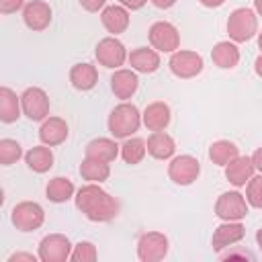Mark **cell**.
<instances>
[{"instance_id":"cell-44","label":"cell","mask_w":262,"mask_h":262,"mask_svg":"<svg viewBox=\"0 0 262 262\" xmlns=\"http://www.w3.org/2000/svg\"><path fill=\"white\" fill-rule=\"evenodd\" d=\"M254 8H256V12L262 16V0H254Z\"/></svg>"},{"instance_id":"cell-20","label":"cell","mask_w":262,"mask_h":262,"mask_svg":"<svg viewBox=\"0 0 262 262\" xmlns=\"http://www.w3.org/2000/svg\"><path fill=\"white\" fill-rule=\"evenodd\" d=\"M254 170H256V166H254V162H252V158H248V156H237L235 160H231L227 166H225V178L233 184V186H246L248 184V180L254 176Z\"/></svg>"},{"instance_id":"cell-10","label":"cell","mask_w":262,"mask_h":262,"mask_svg":"<svg viewBox=\"0 0 262 262\" xmlns=\"http://www.w3.org/2000/svg\"><path fill=\"white\" fill-rule=\"evenodd\" d=\"M72 250V242L63 233H49L39 242L37 256L41 262H66Z\"/></svg>"},{"instance_id":"cell-6","label":"cell","mask_w":262,"mask_h":262,"mask_svg":"<svg viewBox=\"0 0 262 262\" xmlns=\"http://www.w3.org/2000/svg\"><path fill=\"white\" fill-rule=\"evenodd\" d=\"M215 215L221 221H242L248 215V201L237 190L221 192L215 201Z\"/></svg>"},{"instance_id":"cell-11","label":"cell","mask_w":262,"mask_h":262,"mask_svg":"<svg viewBox=\"0 0 262 262\" xmlns=\"http://www.w3.org/2000/svg\"><path fill=\"white\" fill-rule=\"evenodd\" d=\"M127 49L125 45L117 39V37H104L98 41L96 49H94V57L100 66L104 68H111V70H117L121 68L125 61H127Z\"/></svg>"},{"instance_id":"cell-42","label":"cell","mask_w":262,"mask_h":262,"mask_svg":"<svg viewBox=\"0 0 262 262\" xmlns=\"http://www.w3.org/2000/svg\"><path fill=\"white\" fill-rule=\"evenodd\" d=\"M254 70H256V74L262 78V53L256 57V61H254Z\"/></svg>"},{"instance_id":"cell-17","label":"cell","mask_w":262,"mask_h":262,"mask_svg":"<svg viewBox=\"0 0 262 262\" xmlns=\"http://www.w3.org/2000/svg\"><path fill=\"white\" fill-rule=\"evenodd\" d=\"M100 23L113 37H117V35L125 33L129 27V12L125 6H119V4L104 6L100 12Z\"/></svg>"},{"instance_id":"cell-30","label":"cell","mask_w":262,"mask_h":262,"mask_svg":"<svg viewBox=\"0 0 262 262\" xmlns=\"http://www.w3.org/2000/svg\"><path fill=\"white\" fill-rule=\"evenodd\" d=\"M147 154V141L141 137H127L125 143L121 145V158L127 164H139Z\"/></svg>"},{"instance_id":"cell-19","label":"cell","mask_w":262,"mask_h":262,"mask_svg":"<svg viewBox=\"0 0 262 262\" xmlns=\"http://www.w3.org/2000/svg\"><path fill=\"white\" fill-rule=\"evenodd\" d=\"M170 119H172L170 106L162 100H156V102L147 104L143 115H141V121L149 131H164L170 125Z\"/></svg>"},{"instance_id":"cell-41","label":"cell","mask_w":262,"mask_h":262,"mask_svg":"<svg viewBox=\"0 0 262 262\" xmlns=\"http://www.w3.org/2000/svg\"><path fill=\"white\" fill-rule=\"evenodd\" d=\"M203 6H207V8H219V6H223L225 4V0H199Z\"/></svg>"},{"instance_id":"cell-40","label":"cell","mask_w":262,"mask_h":262,"mask_svg":"<svg viewBox=\"0 0 262 262\" xmlns=\"http://www.w3.org/2000/svg\"><path fill=\"white\" fill-rule=\"evenodd\" d=\"M252 162H254L256 170H258V172H262V147H258V149L254 151V156H252Z\"/></svg>"},{"instance_id":"cell-14","label":"cell","mask_w":262,"mask_h":262,"mask_svg":"<svg viewBox=\"0 0 262 262\" xmlns=\"http://www.w3.org/2000/svg\"><path fill=\"white\" fill-rule=\"evenodd\" d=\"M244 235H246V227L239 221H223L221 225L215 227L211 246H213L215 252H221V250H225V248L242 242Z\"/></svg>"},{"instance_id":"cell-38","label":"cell","mask_w":262,"mask_h":262,"mask_svg":"<svg viewBox=\"0 0 262 262\" xmlns=\"http://www.w3.org/2000/svg\"><path fill=\"white\" fill-rule=\"evenodd\" d=\"M119 2H121V6H125L129 10H139V8L145 6L147 0H119Z\"/></svg>"},{"instance_id":"cell-3","label":"cell","mask_w":262,"mask_h":262,"mask_svg":"<svg viewBox=\"0 0 262 262\" xmlns=\"http://www.w3.org/2000/svg\"><path fill=\"white\" fill-rule=\"evenodd\" d=\"M258 33V16L252 8H235L227 18V35L233 43H246Z\"/></svg>"},{"instance_id":"cell-45","label":"cell","mask_w":262,"mask_h":262,"mask_svg":"<svg viewBox=\"0 0 262 262\" xmlns=\"http://www.w3.org/2000/svg\"><path fill=\"white\" fill-rule=\"evenodd\" d=\"M258 47L262 49V33H258Z\"/></svg>"},{"instance_id":"cell-22","label":"cell","mask_w":262,"mask_h":262,"mask_svg":"<svg viewBox=\"0 0 262 262\" xmlns=\"http://www.w3.org/2000/svg\"><path fill=\"white\" fill-rule=\"evenodd\" d=\"M176 151L174 139L166 131H151L147 137V154L156 160H170Z\"/></svg>"},{"instance_id":"cell-23","label":"cell","mask_w":262,"mask_h":262,"mask_svg":"<svg viewBox=\"0 0 262 262\" xmlns=\"http://www.w3.org/2000/svg\"><path fill=\"white\" fill-rule=\"evenodd\" d=\"M119 154H121V145H117V141L111 137H96V139L88 141V145H86L88 158H96V160H102L108 164L115 162Z\"/></svg>"},{"instance_id":"cell-1","label":"cell","mask_w":262,"mask_h":262,"mask_svg":"<svg viewBox=\"0 0 262 262\" xmlns=\"http://www.w3.org/2000/svg\"><path fill=\"white\" fill-rule=\"evenodd\" d=\"M76 207L88 221L106 223L119 215V201L111 196L98 182H88L76 192Z\"/></svg>"},{"instance_id":"cell-39","label":"cell","mask_w":262,"mask_h":262,"mask_svg":"<svg viewBox=\"0 0 262 262\" xmlns=\"http://www.w3.org/2000/svg\"><path fill=\"white\" fill-rule=\"evenodd\" d=\"M149 2H151L156 8H162V10H166V8H172V6H174L178 0H149Z\"/></svg>"},{"instance_id":"cell-21","label":"cell","mask_w":262,"mask_h":262,"mask_svg":"<svg viewBox=\"0 0 262 262\" xmlns=\"http://www.w3.org/2000/svg\"><path fill=\"white\" fill-rule=\"evenodd\" d=\"M70 82H72V86L76 90L88 92V90H92L98 84V72H96V68L92 63L80 61V63L72 66V70H70Z\"/></svg>"},{"instance_id":"cell-37","label":"cell","mask_w":262,"mask_h":262,"mask_svg":"<svg viewBox=\"0 0 262 262\" xmlns=\"http://www.w3.org/2000/svg\"><path fill=\"white\" fill-rule=\"evenodd\" d=\"M231 258H248V260H254V256L248 252V250H237V252H227V254H221V260H231Z\"/></svg>"},{"instance_id":"cell-4","label":"cell","mask_w":262,"mask_h":262,"mask_svg":"<svg viewBox=\"0 0 262 262\" xmlns=\"http://www.w3.org/2000/svg\"><path fill=\"white\" fill-rule=\"evenodd\" d=\"M10 221L18 231H35L45 221V211L35 201H23L12 207Z\"/></svg>"},{"instance_id":"cell-27","label":"cell","mask_w":262,"mask_h":262,"mask_svg":"<svg viewBox=\"0 0 262 262\" xmlns=\"http://www.w3.org/2000/svg\"><path fill=\"white\" fill-rule=\"evenodd\" d=\"M80 176L88 182H104L108 180L111 176V166L108 162H102V160H96V158H84L82 164H80Z\"/></svg>"},{"instance_id":"cell-7","label":"cell","mask_w":262,"mask_h":262,"mask_svg":"<svg viewBox=\"0 0 262 262\" xmlns=\"http://www.w3.org/2000/svg\"><path fill=\"white\" fill-rule=\"evenodd\" d=\"M168 68L170 72L180 78V80H190L194 76H199L205 68L203 63V57L196 53V51H188V49H178L172 53L170 61H168Z\"/></svg>"},{"instance_id":"cell-12","label":"cell","mask_w":262,"mask_h":262,"mask_svg":"<svg viewBox=\"0 0 262 262\" xmlns=\"http://www.w3.org/2000/svg\"><path fill=\"white\" fill-rule=\"evenodd\" d=\"M168 237L160 231H147L137 242V258L141 262H158L164 260L168 254Z\"/></svg>"},{"instance_id":"cell-28","label":"cell","mask_w":262,"mask_h":262,"mask_svg":"<svg viewBox=\"0 0 262 262\" xmlns=\"http://www.w3.org/2000/svg\"><path fill=\"white\" fill-rule=\"evenodd\" d=\"M74 192H76V186L66 176H53L45 186V194L51 203H66L74 196Z\"/></svg>"},{"instance_id":"cell-9","label":"cell","mask_w":262,"mask_h":262,"mask_svg":"<svg viewBox=\"0 0 262 262\" xmlns=\"http://www.w3.org/2000/svg\"><path fill=\"white\" fill-rule=\"evenodd\" d=\"M201 174V164L194 156H188V154H182V156H176L170 160L168 164V176L174 184L178 186H188L192 184Z\"/></svg>"},{"instance_id":"cell-24","label":"cell","mask_w":262,"mask_h":262,"mask_svg":"<svg viewBox=\"0 0 262 262\" xmlns=\"http://www.w3.org/2000/svg\"><path fill=\"white\" fill-rule=\"evenodd\" d=\"M211 59L221 70H231L239 63V49L233 41H219L211 49Z\"/></svg>"},{"instance_id":"cell-36","label":"cell","mask_w":262,"mask_h":262,"mask_svg":"<svg viewBox=\"0 0 262 262\" xmlns=\"http://www.w3.org/2000/svg\"><path fill=\"white\" fill-rule=\"evenodd\" d=\"M37 258H39V256H35V254L16 252V254H12V256L8 258V262H37Z\"/></svg>"},{"instance_id":"cell-43","label":"cell","mask_w":262,"mask_h":262,"mask_svg":"<svg viewBox=\"0 0 262 262\" xmlns=\"http://www.w3.org/2000/svg\"><path fill=\"white\" fill-rule=\"evenodd\" d=\"M256 244H258V248H260V252H262V227L256 231Z\"/></svg>"},{"instance_id":"cell-31","label":"cell","mask_w":262,"mask_h":262,"mask_svg":"<svg viewBox=\"0 0 262 262\" xmlns=\"http://www.w3.org/2000/svg\"><path fill=\"white\" fill-rule=\"evenodd\" d=\"M20 156H23V147L16 139H8V137L0 139V164L2 166L14 164Z\"/></svg>"},{"instance_id":"cell-34","label":"cell","mask_w":262,"mask_h":262,"mask_svg":"<svg viewBox=\"0 0 262 262\" xmlns=\"http://www.w3.org/2000/svg\"><path fill=\"white\" fill-rule=\"evenodd\" d=\"M20 8H25V0H0V12L2 14H12Z\"/></svg>"},{"instance_id":"cell-32","label":"cell","mask_w":262,"mask_h":262,"mask_svg":"<svg viewBox=\"0 0 262 262\" xmlns=\"http://www.w3.org/2000/svg\"><path fill=\"white\" fill-rule=\"evenodd\" d=\"M246 201L254 209H262V172L252 176L246 184Z\"/></svg>"},{"instance_id":"cell-25","label":"cell","mask_w":262,"mask_h":262,"mask_svg":"<svg viewBox=\"0 0 262 262\" xmlns=\"http://www.w3.org/2000/svg\"><path fill=\"white\" fill-rule=\"evenodd\" d=\"M23 113L20 106V96L8 86L0 88V121L2 123H14Z\"/></svg>"},{"instance_id":"cell-8","label":"cell","mask_w":262,"mask_h":262,"mask_svg":"<svg viewBox=\"0 0 262 262\" xmlns=\"http://www.w3.org/2000/svg\"><path fill=\"white\" fill-rule=\"evenodd\" d=\"M20 106L29 121H45L49 117V96L39 86H31L20 94Z\"/></svg>"},{"instance_id":"cell-16","label":"cell","mask_w":262,"mask_h":262,"mask_svg":"<svg viewBox=\"0 0 262 262\" xmlns=\"http://www.w3.org/2000/svg\"><path fill=\"white\" fill-rule=\"evenodd\" d=\"M137 88H139V78L135 70H115V74L111 76V90L121 100H129L137 92Z\"/></svg>"},{"instance_id":"cell-29","label":"cell","mask_w":262,"mask_h":262,"mask_svg":"<svg viewBox=\"0 0 262 262\" xmlns=\"http://www.w3.org/2000/svg\"><path fill=\"white\" fill-rule=\"evenodd\" d=\"M237 156H239V149L229 139H219V141L211 143V147H209V160L217 166H227Z\"/></svg>"},{"instance_id":"cell-5","label":"cell","mask_w":262,"mask_h":262,"mask_svg":"<svg viewBox=\"0 0 262 262\" xmlns=\"http://www.w3.org/2000/svg\"><path fill=\"white\" fill-rule=\"evenodd\" d=\"M147 39H149L151 47L156 51H162V53H174L180 47V33L168 20L154 23L149 27V31H147Z\"/></svg>"},{"instance_id":"cell-18","label":"cell","mask_w":262,"mask_h":262,"mask_svg":"<svg viewBox=\"0 0 262 262\" xmlns=\"http://www.w3.org/2000/svg\"><path fill=\"white\" fill-rule=\"evenodd\" d=\"M127 61L131 63V70L139 74H154L160 68V53L154 47H137L131 49Z\"/></svg>"},{"instance_id":"cell-35","label":"cell","mask_w":262,"mask_h":262,"mask_svg":"<svg viewBox=\"0 0 262 262\" xmlns=\"http://www.w3.org/2000/svg\"><path fill=\"white\" fill-rule=\"evenodd\" d=\"M104 4H106V0H80V6L88 12H98L104 8Z\"/></svg>"},{"instance_id":"cell-33","label":"cell","mask_w":262,"mask_h":262,"mask_svg":"<svg viewBox=\"0 0 262 262\" xmlns=\"http://www.w3.org/2000/svg\"><path fill=\"white\" fill-rule=\"evenodd\" d=\"M96 258H98V252H96V246L92 242L76 244L72 254H70V260H74V262H94Z\"/></svg>"},{"instance_id":"cell-26","label":"cell","mask_w":262,"mask_h":262,"mask_svg":"<svg viewBox=\"0 0 262 262\" xmlns=\"http://www.w3.org/2000/svg\"><path fill=\"white\" fill-rule=\"evenodd\" d=\"M25 162H27V166L33 170V172H37V174H45V172H49L51 170V166H53V151L49 149V145H35V147H31L27 154H25Z\"/></svg>"},{"instance_id":"cell-15","label":"cell","mask_w":262,"mask_h":262,"mask_svg":"<svg viewBox=\"0 0 262 262\" xmlns=\"http://www.w3.org/2000/svg\"><path fill=\"white\" fill-rule=\"evenodd\" d=\"M68 133H70L68 123L61 117H47L39 127V139L49 147L63 143L68 139Z\"/></svg>"},{"instance_id":"cell-13","label":"cell","mask_w":262,"mask_h":262,"mask_svg":"<svg viewBox=\"0 0 262 262\" xmlns=\"http://www.w3.org/2000/svg\"><path fill=\"white\" fill-rule=\"evenodd\" d=\"M51 16H53V10L43 0H31L23 8V20L31 31H45L51 23Z\"/></svg>"},{"instance_id":"cell-2","label":"cell","mask_w":262,"mask_h":262,"mask_svg":"<svg viewBox=\"0 0 262 262\" xmlns=\"http://www.w3.org/2000/svg\"><path fill=\"white\" fill-rule=\"evenodd\" d=\"M141 123H143V121H141L139 108H137L133 102L123 100L121 104H117V106L111 111L106 125H108V131H111V135H113L115 139H127V137H131V135L139 129Z\"/></svg>"}]
</instances>
